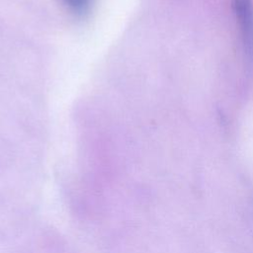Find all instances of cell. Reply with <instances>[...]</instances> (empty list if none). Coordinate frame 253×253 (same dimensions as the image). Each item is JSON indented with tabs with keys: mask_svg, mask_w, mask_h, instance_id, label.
I'll use <instances>...</instances> for the list:
<instances>
[{
	"mask_svg": "<svg viewBox=\"0 0 253 253\" xmlns=\"http://www.w3.org/2000/svg\"><path fill=\"white\" fill-rule=\"evenodd\" d=\"M246 49L253 55V4L252 0H232Z\"/></svg>",
	"mask_w": 253,
	"mask_h": 253,
	"instance_id": "6da1fadb",
	"label": "cell"
},
{
	"mask_svg": "<svg viewBox=\"0 0 253 253\" xmlns=\"http://www.w3.org/2000/svg\"><path fill=\"white\" fill-rule=\"evenodd\" d=\"M70 7L74 9H80L87 4L88 0H64Z\"/></svg>",
	"mask_w": 253,
	"mask_h": 253,
	"instance_id": "7a4b0ae2",
	"label": "cell"
}]
</instances>
